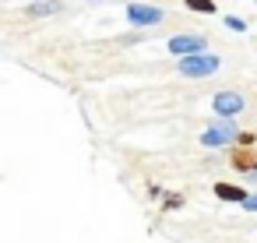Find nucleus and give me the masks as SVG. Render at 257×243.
<instances>
[{
	"label": "nucleus",
	"mask_w": 257,
	"mask_h": 243,
	"mask_svg": "<svg viewBox=\"0 0 257 243\" xmlns=\"http://www.w3.org/2000/svg\"><path fill=\"white\" fill-rule=\"evenodd\" d=\"M60 0H32L29 8V18H50V15H60Z\"/></svg>",
	"instance_id": "7"
},
{
	"label": "nucleus",
	"mask_w": 257,
	"mask_h": 243,
	"mask_svg": "<svg viewBox=\"0 0 257 243\" xmlns=\"http://www.w3.org/2000/svg\"><path fill=\"white\" fill-rule=\"evenodd\" d=\"M239 138V127H236V116H215V124L197 138L204 148H225Z\"/></svg>",
	"instance_id": "1"
},
{
	"label": "nucleus",
	"mask_w": 257,
	"mask_h": 243,
	"mask_svg": "<svg viewBox=\"0 0 257 243\" xmlns=\"http://www.w3.org/2000/svg\"><path fill=\"white\" fill-rule=\"evenodd\" d=\"M225 29H229V32H246V22H243L239 15H225Z\"/></svg>",
	"instance_id": "10"
},
{
	"label": "nucleus",
	"mask_w": 257,
	"mask_h": 243,
	"mask_svg": "<svg viewBox=\"0 0 257 243\" xmlns=\"http://www.w3.org/2000/svg\"><path fill=\"white\" fill-rule=\"evenodd\" d=\"M211 109H215V116H239L246 109V99L239 92H215Z\"/></svg>",
	"instance_id": "5"
},
{
	"label": "nucleus",
	"mask_w": 257,
	"mask_h": 243,
	"mask_svg": "<svg viewBox=\"0 0 257 243\" xmlns=\"http://www.w3.org/2000/svg\"><path fill=\"white\" fill-rule=\"evenodd\" d=\"M211 190H215L218 201H232V204H243V201L250 197V194H246L243 187H236V183H215Z\"/></svg>",
	"instance_id": "6"
},
{
	"label": "nucleus",
	"mask_w": 257,
	"mask_h": 243,
	"mask_svg": "<svg viewBox=\"0 0 257 243\" xmlns=\"http://www.w3.org/2000/svg\"><path fill=\"white\" fill-rule=\"evenodd\" d=\"M218 67H222V60L215 57V53H190V57H180V74L183 78H211V74H218Z\"/></svg>",
	"instance_id": "2"
},
{
	"label": "nucleus",
	"mask_w": 257,
	"mask_h": 243,
	"mask_svg": "<svg viewBox=\"0 0 257 243\" xmlns=\"http://www.w3.org/2000/svg\"><path fill=\"white\" fill-rule=\"evenodd\" d=\"M236 141H239V145H243V148H250V145H253V141H257V134H243V131H239V138H236Z\"/></svg>",
	"instance_id": "11"
},
{
	"label": "nucleus",
	"mask_w": 257,
	"mask_h": 243,
	"mask_svg": "<svg viewBox=\"0 0 257 243\" xmlns=\"http://www.w3.org/2000/svg\"><path fill=\"white\" fill-rule=\"evenodd\" d=\"M239 208H246V211H253V215H257V194H250V197H246Z\"/></svg>",
	"instance_id": "12"
},
{
	"label": "nucleus",
	"mask_w": 257,
	"mask_h": 243,
	"mask_svg": "<svg viewBox=\"0 0 257 243\" xmlns=\"http://www.w3.org/2000/svg\"><path fill=\"white\" fill-rule=\"evenodd\" d=\"M85 4H102V0H85Z\"/></svg>",
	"instance_id": "15"
},
{
	"label": "nucleus",
	"mask_w": 257,
	"mask_h": 243,
	"mask_svg": "<svg viewBox=\"0 0 257 243\" xmlns=\"http://www.w3.org/2000/svg\"><path fill=\"white\" fill-rule=\"evenodd\" d=\"M166 50L173 57H190V53H204L208 50V39L204 36H194V32H183V36H169Z\"/></svg>",
	"instance_id": "4"
},
{
	"label": "nucleus",
	"mask_w": 257,
	"mask_h": 243,
	"mask_svg": "<svg viewBox=\"0 0 257 243\" xmlns=\"http://www.w3.org/2000/svg\"><path fill=\"white\" fill-rule=\"evenodd\" d=\"M127 22L134 29H152V25L166 22V11L155 4H127Z\"/></svg>",
	"instance_id": "3"
},
{
	"label": "nucleus",
	"mask_w": 257,
	"mask_h": 243,
	"mask_svg": "<svg viewBox=\"0 0 257 243\" xmlns=\"http://www.w3.org/2000/svg\"><path fill=\"white\" fill-rule=\"evenodd\" d=\"M183 4H187L190 11H197V15H215V11H218L215 0H183Z\"/></svg>",
	"instance_id": "9"
},
{
	"label": "nucleus",
	"mask_w": 257,
	"mask_h": 243,
	"mask_svg": "<svg viewBox=\"0 0 257 243\" xmlns=\"http://www.w3.org/2000/svg\"><path fill=\"white\" fill-rule=\"evenodd\" d=\"M257 166V155H250V152H243V145L232 152V169H239V173H250Z\"/></svg>",
	"instance_id": "8"
},
{
	"label": "nucleus",
	"mask_w": 257,
	"mask_h": 243,
	"mask_svg": "<svg viewBox=\"0 0 257 243\" xmlns=\"http://www.w3.org/2000/svg\"><path fill=\"white\" fill-rule=\"evenodd\" d=\"M180 204H183V197H180V194H173V197H166V208H180Z\"/></svg>",
	"instance_id": "13"
},
{
	"label": "nucleus",
	"mask_w": 257,
	"mask_h": 243,
	"mask_svg": "<svg viewBox=\"0 0 257 243\" xmlns=\"http://www.w3.org/2000/svg\"><path fill=\"white\" fill-rule=\"evenodd\" d=\"M246 180H250V183H257V166H253V169L246 173Z\"/></svg>",
	"instance_id": "14"
},
{
	"label": "nucleus",
	"mask_w": 257,
	"mask_h": 243,
	"mask_svg": "<svg viewBox=\"0 0 257 243\" xmlns=\"http://www.w3.org/2000/svg\"><path fill=\"white\" fill-rule=\"evenodd\" d=\"M253 4H257V0H253Z\"/></svg>",
	"instance_id": "16"
}]
</instances>
